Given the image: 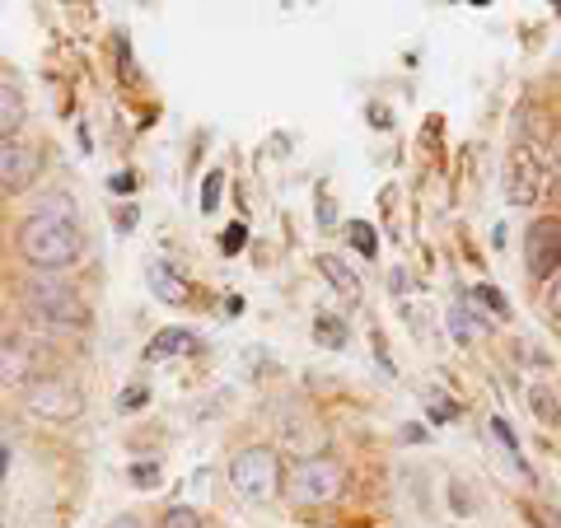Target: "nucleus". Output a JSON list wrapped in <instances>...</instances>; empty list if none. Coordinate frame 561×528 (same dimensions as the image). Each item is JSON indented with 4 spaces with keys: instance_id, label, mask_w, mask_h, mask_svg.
Here are the masks:
<instances>
[{
    "instance_id": "1",
    "label": "nucleus",
    "mask_w": 561,
    "mask_h": 528,
    "mask_svg": "<svg viewBox=\"0 0 561 528\" xmlns=\"http://www.w3.org/2000/svg\"><path fill=\"white\" fill-rule=\"evenodd\" d=\"M20 253L38 267L43 276L66 272L70 262H80L84 253V230L76 225L70 210H38L20 225Z\"/></svg>"
},
{
    "instance_id": "2",
    "label": "nucleus",
    "mask_w": 561,
    "mask_h": 528,
    "mask_svg": "<svg viewBox=\"0 0 561 528\" xmlns=\"http://www.w3.org/2000/svg\"><path fill=\"white\" fill-rule=\"evenodd\" d=\"M24 305L33 319H43L51 328H84L90 323V305L84 295L61 276H33L24 286Z\"/></svg>"
},
{
    "instance_id": "3",
    "label": "nucleus",
    "mask_w": 561,
    "mask_h": 528,
    "mask_svg": "<svg viewBox=\"0 0 561 528\" xmlns=\"http://www.w3.org/2000/svg\"><path fill=\"white\" fill-rule=\"evenodd\" d=\"M230 486L253 505L276 501L280 496V459H276V449H267V445L239 449L230 459Z\"/></svg>"
},
{
    "instance_id": "4",
    "label": "nucleus",
    "mask_w": 561,
    "mask_h": 528,
    "mask_svg": "<svg viewBox=\"0 0 561 528\" xmlns=\"http://www.w3.org/2000/svg\"><path fill=\"white\" fill-rule=\"evenodd\" d=\"M548 187H552L548 154L529 146V140H519L511 160H505V197H511V206H538L548 197Z\"/></svg>"
},
{
    "instance_id": "5",
    "label": "nucleus",
    "mask_w": 561,
    "mask_h": 528,
    "mask_svg": "<svg viewBox=\"0 0 561 528\" xmlns=\"http://www.w3.org/2000/svg\"><path fill=\"white\" fill-rule=\"evenodd\" d=\"M286 491L295 505H332V501H342V491H346V472L332 459L313 454V459H300L290 468Z\"/></svg>"
},
{
    "instance_id": "6",
    "label": "nucleus",
    "mask_w": 561,
    "mask_h": 528,
    "mask_svg": "<svg viewBox=\"0 0 561 528\" xmlns=\"http://www.w3.org/2000/svg\"><path fill=\"white\" fill-rule=\"evenodd\" d=\"M24 408L38 421H57V426H66V421H80L84 393L70 379H61V375H38L24 389Z\"/></svg>"
},
{
    "instance_id": "7",
    "label": "nucleus",
    "mask_w": 561,
    "mask_h": 528,
    "mask_svg": "<svg viewBox=\"0 0 561 528\" xmlns=\"http://www.w3.org/2000/svg\"><path fill=\"white\" fill-rule=\"evenodd\" d=\"M524 262L534 276H561V216H542L524 234Z\"/></svg>"
},
{
    "instance_id": "8",
    "label": "nucleus",
    "mask_w": 561,
    "mask_h": 528,
    "mask_svg": "<svg viewBox=\"0 0 561 528\" xmlns=\"http://www.w3.org/2000/svg\"><path fill=\"white\" fill-rule=\"evenodd\" d=\"M43 173V154L24 146V140H10V146H0V192H10V197H20L38 183Z\"/></svg>"
},
{
    "instance_id": "9",
    "label": "nucleus",
    "mask_w": 561,
    "mask_h": 528,
    "mask_svg": "<svg viewBox=\"0 0 561 528\" xmlns=\"http://www.w3.org/2000/svg\"><path fill=\"white\" fill-rule=\"evenodd\" d=\"M38 379L33 375V346L24 342V337H5L0 342V383H5V389H28V383Z\"/></svg>"
},
{
    "instance_id": "10",
    "label": "nucleus",
    "mask_w": 561,
    "mask_h": 528,
    "mask_svg": "<svg viewBox=\"0 0 561 528\" xmlns=\"http://www.w3.org/2000/svg\"><path fill=\"white\" fill-rule=\"evenodd\" d=\"M146 286H150V295L160 299V305H187L192 299V286L183 280V272H173V267H164V262H154V267L146 272Z\"/></svg>"
},
{
    "instance_id": "11",
    "label": "nucleus",
    "mask_w": 561,
    "mask_h": 528,
    "mask_svg": "<svg viewBox=\"0 0 561 528\" xmlns=\"http://www.w3.org/2000/svg\"><path fill=\"white\" fill-rule=\"evenodd\" d=\"M192 351H197V332H187V328H164V332H154L146 360H173V356H192Z\"/></svg>"
},
{
    "instance_id": "12",
    "label": "nucleus",
    "mask_w": 561,
    "mask_h": 528,
    "mask_svg": "<svg viewBox=\"0 0 561 528\" xmlns=\"http://www.w3.org/2000/svg\"><path fill=\"white\" fill-rule=\"evenodd\" d=\"M24 117H28V108H24L20 90H10V84H0V146H10V136H20Z\"/></svg>"
},
{
    "instance_id": "13",
    "label": "nucleus",
    "mask_w": 561,
    "mask_h": 528,
    "mask_svg": "<svg viewBox=\"0 0 561 528\" xmlns=\"http://www.w3.org/2000/svg\"><path fill=\"white\" fill-rule=\"evenodd\" d=\"M486 332H491V323H482V319H478V313H472L468 305H454V309H449V337L459 342V346H468V342H482Z\"/></svg>"
},
{
    "instance_id": "14",
    "label": "nucleus",
    "mask_w": 561,
    "mask_h": 528,
    "mask_svg": "<svg viewBox=\"0 0 561 528\" xmlns=\"http://www.w3.org/2000/svg\"><path fill=\"white\" fill-rule=\"evenodd\" d=\"M319 272H323V280H328V286H332V290H342L346 299H360V276H356V272H351V267H346V262H342V257H332V253H323V257H319Z\"/></svg>"
},
{
    "instance_id": "15",
    "label": "nucleus",
    "mask_w": 561,
    "mask_h": 528,
    "mask_svg": "<svg viewBox=\"0 0 561 528\" xmlns=\"http://www.w3.org/2000/svg\"><path fill=\"white\" fill-rule=\"evenodd\" d=\"M491 435L501 439V449L511 454V463H515L519 472H529V463H524V449H519V439H515V431H511V421H505V416H491Z\"/></svg>"
},
{
    "instance_id": "16",
    "label": "nucleus",
    "mask_w": 561,
    "mask_h": 528,
    "mask_svg": "<svg viewBox=\"0 0 561 528\" xmlns=\"http://www.w3.org/2000/svg\"><path fill=\"white\" fill-rule=\"evenodd\" d=\"M468 299H472V305H482L486 313H496V319H511V299H505L496 286H472Z\"/></svg>"
},
{
    "instance_id": "17",
    "label": "nucleus",
    "mask_w": 561,
    "mask_h": 528,
    "mask_svg": "<svg viewBox=\"0 0 561 528\" xmlns=\"http://www.w3.org/2000/svg\"><path fill=\"white\" fill-rule=\"evenodd\" d=\"M529 408H534V416H538V421H548V426H557V421H561L557 398H552L548 389H542V383H538V389H529Z\"/></svg>"
},
{
    "instance_id": "18",
    "label": "nucleus",
    "mask_w": 561,
    "mask_h": 528,
    "mask_svg": "<svg viewBox=\"0 0 561 528\" xmlns=\"http://www.w3.org/2000/svg\"><path fill=\"white\" fill-rule=\"evenodd\" d=\"M220 192H225V173H220V169H210L206 179H202V210H206V216L220 206Z\"/></svg>"
},
{
    "instance_id": "19",
    "label": "nucleus",
    "mask_w": 561,
    "mask_h": 528,
    "mask_svg": "<svg viewBox=\"0 0 561 528\" xmlns=\"http://www.w3.org/2000/svg\"><path fill=\"white\" fill-rule=\"evenodd\" d=\"M313 337L337 351V346H346V328H342L337 319H319V323H313Z\"/></svg>"
},
{
    "instance_id": "20",
    "label": "nucleus",
    "mask_w": 561,
    "mask_h": 528,
    "mask_svg": "<svg viewBox=\"0 0 561 528\" xmlns=\"http://www.w3.org/2000/svg\"><path fill=\"white\" fill-rule=\"evenodd\" d=\"M160 528H202V515L197 509H187V505H173Z\"/></svg>"
},
{
    "instance_id": "21",
    "label": "nucleus",
    "mask_w": 561,
    "mask_h": 528,
    "mask_svg": "<svg viewBox=\"0 0 561 528\" xmlns=\"http://www.w3.org/2000/svg\"><path fill=\"white\" fill-rule=\"evenodd\" d=\"M351 243H356V249H360L365 257H375V249H379V243H375V230H370V225H351Z\"/></svg>"
},
{
    "instance_id": "22",
    "label": "nucleus",
    "mask_w": 561,
    "mask_h": 528,
    "mask_svg": "<svg viewBox=\"0 0 561 528\" xmlns=\"http://www.w3.org/2000/svg\"><path fill=\"white\" fill-rule=\"evenodd\" d=\"M146 389H140V383H136V389H122L117 393V412H131V408H146Z\"/></svg>"
},
{
    "instance_id": "23",
    "label": "nucleus",
    "mask_w": 561,
    "mask_h": 528,
    "mask_svg": "<svg viewBox=\"0 0 561 528\" xmlns=\"http://www.w3.org/2000/svg\"><path fill=\"white\" fill-rule=\"evenodd\" d=\"M243 239H249V225H230V230H225V239H220V249H225V253H239Z\"/></svg>"
},
{
    "instance_id": "24",
    "label": "nucleus",
    "mask_w": 561,
    "mask_h": 528,
    "mask_svg": "<svg viewBox=\"0 0 561 528\" xmlns=\"http://www.w3.org/2000/svg\"><path fill=\"white\" fill-rule=\"evenodd\" d=\"M548 309H552V319L561 323V276L552 280V295H548Z\"/></svg>"
},
{
    "instance_id": "25",
    "label": "nucleus",
    "mask_w": 561,
    "mask_h": 528,
    "mask_svg": "<svg viewBox=\"0 0 561 528\" xmlns=\"http://www.w3.org/2000/svg\"><path fill=\"white\" fill-rule=\"evenodd\" d=\"M449 491H454V509H459V515H468V509H472V501H463V486H459V482H454Z\"/></svg>"
},
{
    "instance_id": "26",
    "label": "nucleus",
    "mask_w": 561,
    "mask_h": 528,
    "mask_svg": "<svg viewBox=\"0 0 561 528\" xmlns=\"http://www.w3.org/2000/svg\"><path fill=\"white\" fill-rule=\"evenodd\" d=\"M117 225H122V230H131V225H136V206H122L117 210Z\"/></svg>"
},
{
    "instance_id": "27",
    "label": "nucleus",
    "mask_w": 561,
    "mask_h": 528,
    "mask_svg": "<svg viewBox=\"0 0 561 528\" xmlns=\"http://www.w3.org/2000/svg\"><path fill=\"white\" fill-rule=\"evenodd\" d=\"M131 187H136L131 173H117V179H113V192H131Z\"/></svg>"
},
{
    "instance_id": "28",
    "label": "nucleus",
    "mask_w": 561,
    "mask_h": 528,
    "mask_svg": "<svg viewBox=\"0 0 561 528\" xmlns=\"http://www.w3.org/2000/svg\"><path fill=\"white\" fill-rule=\"evenodd\" d=\"M108 528H140V519L136 515H117V519H108Z\"/></svg>"
},
{
    "instance_id": "29",
    "label": "nucleus",
    "mask_w": 561,
    "mask_h": 528,
    "mask_svg": "<svg viewBox=\"0 0 561 528\" xmlns=\"http://www.w3.org/2000/svg\"><path fill=\"white\" fill-rule=\"evenodd\" d=\"M0 528H5V524H0Z\"/></svg>"
}]
</instances>
